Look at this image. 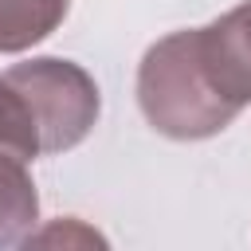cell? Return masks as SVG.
Segmentation results:
<instances>
[{"mask_svg": "<svg viewBox=\"0 0 251 251\" xmlns=\"http://www.w3.org/2000/svg\"><path fill=\"white\" fill-rule=\"evenodd\" d=\"M0 78L12 82L20 90V98L27 102L43 153L75 149L78 141H86V133L98 122V110H102L98 82L90 78L86 67H78L71 59L39 55V59L8 67Z\"/></svg>", "mask_w": 251, "mask_h": 251, "instance_id": "cell-2", "label": "cell"}, {"mask_svg": "<svg viewBox=\"0 0 251 251\" xmlns=\"http://www.w3.org/2000/svg\"><path fill=\"white\" fill-rule=\"evenodd\" d=\"M71 0H0V51L16 55L47 39L67 20Z\"/></svg>", "mask_w": 251, "mask_h": 251, "instance_id": "cell-5", "label": "cell"}, {"mask_svg": "<svg viewBox=\"0 0 251 251\" xmlns=\"http://www.w3.org/2000/svg\"><path fill=\"white\" fill-rule=\"evenodd\" d=\"M55 239H63V243H71V239H78V243H102V235L98 231H90V227H82L78 220H63V224H51L47 231H27L24 235V243L31 247V243H55Z\"/></svg>", "mask_w": 251, "mask_h": 251, "instance_id": "cell-7", "label": "cell"}, {"mask_svg": "<svg viewBox=\"0 0 251 251\" xmlns=\"http://www.w3.org/2000/svg\"><path fill=\"white\" fill-rule=\"evenodd\" d=\"M196 47L216 94L231 110L251 106V0L196 27Z\"/></svg>", "mask_w": 251, "mask_h": 251, "instance_id": "cell-3", "label": "cell"}, {"mask_svg": "<svg viewBox=\"0 0 251 251\" xmlns=\"http://www.w3.org/2000/svg\"><path fill=\"white\" fill-rule=\"evenodd\" d=\"M39 220V192L27 173V161L0 149V247L24 243Z\"/></svg>", "mask_w": 251, "mask_h": 251, "instance_id": "cell-4", "label": "cell"}, {"mask_svg": "<svg viewBox=\"0 0 251 251\" xmlns=\"http://www.w3.org/2000/svg\"><path fill=\"white\" fill-rule=\"evenodd\" d=\"M0 149L16 153L24 161H35L43 153L39 149V129H35V118H31L27 102L4 78H0Z\"/></svg>", "mask_w": 251, "mask_h": 251, "instance_id": "cell-6", "label": "cell"}, {"mask_svg": "<svg viewBox=\"0 0 251 251\" xmlns=\"http://www.w3.org/2000/svg\"><path fill=\"white\" fill-rule=\"evenodd\" d=\"M137 106H141L145 122L173 141L216 137L220 129H227L239 118V110H231L216 94V86L204 71V59L196 47V27L173 31L141 55Z\"/></svg>", "mask_w": 251, "mask_h": 251, "instance_id": "cell-1", "label": "cell"}]
</instances>
